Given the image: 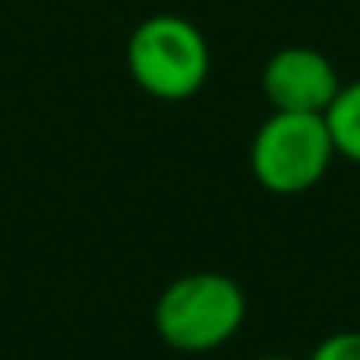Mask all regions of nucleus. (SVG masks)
<instances>
[{
    "mask_svg": "<svg viewBox=\"0 0 360 360\" xmlns=\"http://www.w3.org/2000/svg\"><path fill=\"white\" fill-rule=\"evenodd\" d=\"M244 314V290L230 276L191 272L162 290L155 304V332L180 353H209L240 332Z\"/></svg>",
    "mask_w": 360,
    "mask_h": 360,
    "instance_id": "obj_1",
    "label": "nucleus"
},
{
    "mask_svg": "<svg viewBox=\"0 0 360 360\" xmlns=\"http://www.w3.org/2000/svg\"><path fill=\"white\" fill-rule=\"evenodd\" d=\"M127 68L141 92L155 99H188L209 78V43L188 18L155 15L131 32Z\"/></svg>",
    "mask_w": 360,
    "mask_h": 360,
    "instance_id": "obj_2",
    "label": "nucleus"
},
{
    "mask_svg": "<svg viewBox=\"0 0 360 360\" xmlns=\"http://www.w3.org/2000/svg\"><path fill=\"white\" fill-rule=\"evenodd\" d=\"M335 155L325 113H272L251 141V169L272 195H300Z\"/></svg>",
    "mask_w": 360,
    "mask_h": 360,
    "instance_id": "obj_3",
    "label": "nucleus"
},
{
    "mask_svg": "<svg viewBox=\"0 0 360 360\" xmlns=\"http://www.w3.org/2000/svg\"><path fill=\"white\" fill-rule=\"evenodd\" d=\"M262 85L276 113H325L339 96V75L325 53L311 46H286L269 57Z\"/></svg>",
    "mask_w": 360,
    "mask_h": 360,
    "instance_id": "obj_4",
    "label": "nucleus"
},
{
    "mask_svg": "<svg viewBox=\"0 0 360 360\" xmlns=\"http://www.w3.org/2000/svg\"><path fill=\"white\" fill-rule=\"evenodd\" d=\"M325 124H328L335 152L360 162V82L339 89V96L325 110Z\"/></svg>",
    "mask_w": 360,
    "mask_h": 360,
    "instance_id": "obj_5",
    "label": "nucleus"
},
{
    "mask_svg": "<svg viewBox=\"0 0 360 360\" xmlns=\"http://www.w3.org/2000/svg\"><path fill=\"white\" fill-rule=\"evenodd\" d=\"M311 360H360V332H335L321 339Z\"/></svg>",
    "mask_w": 360,
    "mask_h": 360,
    "instance_id": "obj_6",
    "label": "nucleus"
},
{
    "mask_svg": "<svg viewBox=\"0 0 360 360\" xmlns=\"http://www.w3.org/2000/svg\"><path fill=\"white\" fill-rule=\"evenodd\" d=\"M262 360H293V356H262Z\"/></svg>",
    "mask_w": 360,
    "mask_h": 360,
    "instance_id": "obj_7",
    "label": "nucleus"
}]
</instances>
